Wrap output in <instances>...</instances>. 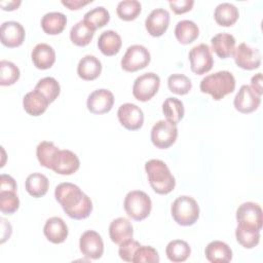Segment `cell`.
I'll return each mask as SVG.
<instances>
[{
	"mask_svg": "<svg viewBox=\"0 0 263 263\" xmlns=\"http://www.w3.org/2000/svg\"><path fill=\"white\" fill-rule=\"evenodd\" d=\"M54 197L64 212L72 219H85L92 212L91 199L73 183L59 184L54 190Z\"/></svg>",
	"mask_w": 263,
	"mask_h": 263,
	"instance_id": "cell-1",
	"label": "cell"
},
{
	"mask_svg": "<svg viewBox=\"0 0 263 263\" xmlns=\"http://www.w3.org/2000/svg\"><path fill=\"white\" fill-rule=\"evenodd\" d=\"M145 171L151 188L157 194H167L176 186V180L168 166L160 159H150L145 163Z\"/></svg>",
	"mask_w": 263,
	"mask_h": 263,
	"instance_id": "cell-2",
	"label": "cell"
},
{
	"mask_svg": "<svg viewBox=\"0 0 263 263\" xmlns=\"http://www.w3.org/2000/svg\"><path fill=\"white\" fill-rule=\"evenodd\" d=\"M200 91L209 93L215 101L223 99L235 89V78L229 71H218L203 77L199 84Z\"/></svg>",
	"mask_w": 263,
	"mask_h": 263,
	"instance_id": "cell-3",
	"label": "cell"
},
{
	"mask_svg": "<svg viewBox=\"0 0 263 263\" xmlns=\"http://www.w3.org/2000/svg\"><path fill=\"white\" fill-rule=\"evenodd\" d=\"M171 214L177 224L191 226L199 218V205L193 197L181 195L174 200L171 206Z\"/></svg>",
	"mask_w": 263,
	"mask_h": 263,
	"instance_id": "cell-4",
	"label": "cell"
},
{
	"mask_svg": "<svg viewBox=\"0 0 263 263\" xmlns=\"http://www.w3.org/2000/svg\"><path fill=\"white\" fill-rule=\"evenodd\" d=\"M123 208L129 218L136 221H142L149 216L152 202L149 195L144 191L133 190L125 195Z\"/></svg>",
	"mask_w": 263,
	"mask_h": 263,
	"instance_id": "cell-5",
	"label": "cell"
},
{
	"mask_svg": "<svg viewBox=\"0 0 263 263\" xmlns=\"http://www.w3.org/2000/svg\"><path fill=\"white\" fill-rule=\"evenodd\" d=\"M160 78L153 72H148L136 78L133 85V95L140 102L151 100L158 91Z\"/></svg>",
	"mask_w": 263,
	"mask_h": 263,
	"instance_id": "cell-6",
	"label": "cell"
},
{
	"mask_svg": "<svg viewBox=\"0 0 263 263\" xmlns=\"http://www.w3.org/2000/svg\"><path fill=\"white\" fill-rule=\"evenodd\" d=\"M150 60V52L145 46L141 44H134L126 49L120 64L124 71L137 72L147 67Z\"/></svg>",
	"mask_w": 263,
	"mask_h": 263,
	"instance_id": "cell-7",
	"label": "cell"
},
{
	"mask_svg": "<svg viewBox=\"0 0 263 263\" xmlns=\"http://www.w3.org/2000/svg\"><path fill=\"white\" fill-rule=\"evenodd\" d=\"M178 128L177 124H174L167 120L157 121L151 129V142L158 149H167L177 140Z\"/></svg>",
	"mask_w": 263,
	"mask_h": 263,
	"instance_id": "cell-8",
	"label": "cell"
},
{
	"mask_svg": "<svg viewBox=\"0 0 263 263\" xmlns=\"http://www.w3.org/2000/svg\"><path fill=\"white\" fill-rule=\"evenodd\" d=\"M188 59L190 62V69L197 75H202L209 72L214 65L211 48L205 43H200L192 47L189 51Z\"/></svg>",
	"mask_w": 263,
	"mask_h": 263,
	"instance_id": "cell-9",
	"label": "cell"
},
{
	"mask_svg": "<svg viewBox=\"0 0 263 263\" xmlns=\"http://www.w3.org/2000/svg\"><path fill=\"white\" fill-rule=\"evenodd\" d=\"M237 225L261 230L262 228V209L252 201L241 203L236 210Z\"/></svg>",
	"mask_w": 263,
	"mask_h": 263,
	"instance_id": "cell-10",
	"label": "cell"
},
{
	"mask_svg": "<svg viewBox=\"0 0 263 263\" xmlns=\"http://www.w3.org/2000/svg\"><path fill=\"white\" fill-rule=\"evenodd\" d=\"M79 249L84 257L98 260L104 253V242L97 231L86 230L80 236Z\"/></svg>",
	"mask_w": 263,
	"mask_h": 263,
	"instance_id": "cell-11",
	"label": "cell"
},
{
	"mask_svg": "<svg viewBox=\"0 0 263 263\" xmlns=\"http://www.w3.org/2000/svg\"><path fill=\"white\" fill-rule=\"evenodd\" d=\"M120 124L128 130H137L143 126L144 113L140 107L132 103L122 104L117 111Z\"/></svg>",
	"mask_w": 263,
	"mask_h": 263,
	"instance_id": "cell-12",
	"label": "cell"
},
{
	"mask_svg": "<svg viewBox=\"0 0 263 263\" xmlns=\"http://www.w3.org/2000/svg\"><path fill=\"white\" fill-rule=\"evenodd\" d=\"M232 55L235 64L245 70H254L261 65L260 51L243 42L235 47Z\"/></svg>",
	"mask_w": 263,
	"mask_h": 263,
	"instance_id": "cell-13",
	"label": "cell"
},
{
	"mask_svg": "<svg viewBox=\"0 0 263 263\" xmlns=\"http://www.w3.org/2000/svg\"><path fill=\"white\" fill-rule=\"evenodd\" d=\"M261 103V96L257 93L250 85L243 84L236 93L233 105L234 108L243 114L256 111Z\"/></svg>",
	"mask_w": 263,
	"mask_h": 263,
	"instance_id": "cell-14",
	"label": "cell"
},
{
	"mask_svg": "<svg viewBox=\"0 0 263 263\" xmlns=\"http://www.w3.org/2000/svg\"><path fill=\"white\" fill-rule=\"evenodd\" d=\"M114 105V96L109 89L100 88L93 90L87 97L86 106L90 113L105 114L108 113Z\"/></svg>",
	"mask_w": 263,
	"mask_h": 263,
	"instance_id": "cell-15",
	"label": "cell"
},
{
	"mask_svg": "<svg viewBox=\"0 0 263 263\" xmlns=\"http://www.w3.org/2000/svg\"><path fill=\"white\" fill-rule=\"evenodd\" d=\"M25 29L18 23L14 21L4 22L0 28L1 43L9 48H14L23 44L25 40Z\"/></svg>",
	"mask_w": 263,
	"mask_h": 263,
	"instance_id": "cell-16",
	"label": "cell"
},
{
	"mask_svg": "<svg viewBox=\"0 0 263 263\" xmlns=\"http://www.w3.org/2000/svg\"><path fill=\"white\" fill-rule=\"evenodd\" d=\"M170 24V13L164 8H155L145 20V27L147 32L153 37L163 35Z\"/></svg>",
	"mask_w": 263,
	"mask_h": 263,
	"instance_id": "cell-17",
	"label": "cell"
},
{
	"mask_svg": "<svg viewBox=\"0 0 263 263\" xmlns=\"http://www.w3.org/2000/svg\"><path fill=\"white\" fill-rule=\"evenodd\" d=\"M80 161L78 156L70 150H60L52 171L59 175L69 176L78 171Z\"/></svg>",
	"mask_w": 263,
	"mask_h": 263,
	"instance_id": "cell-18",
	"label": "cell"
},
{
	"mask_svg": "<svg viewBox=\"0 0 263 263\" xmlns=\"http://www.w3.org/2000/svg\"><path fill=\"white\" fill-rule=\"evenodd\" d=\"M43 233L52 243H62L68 237V226L60 217H51L46 220Z\"/></svg>",
	"mask_w": 263,
	"mask_h": 263,
	"instance_id": "cell-19",
	"label": "cell"
},
{
	"mask_svg": "<svg viewBox=\"0 0 263 263\" xmlns=\"http://www.w3.org/2000/svg\"><path fill=\"white\" fill-rule=\"evenodd\" d=\"M34 66L40 70H46L52 67L55 62L54 49L46 43H38L31 52Z\"/></svg>",
	"mask_w": 263,
	"mask_h": 263,
	"instance_id": "cell-20",
	"label": "cell"
},
{
	"mask_svg": "<svg viewBox=\"0 0 263 263\" xmlns=\"http://www.w3.org/2000/svg\"><path fill=\"white\" fill-rule=\"evenodd\" d=\"M133 235L134 228L128 219L119 217L110 223L109 236L114 243L120 245L121 242L133 238Z\"/></svg>",
	"mask_w": 263,
	"mask_h": 263,
	"instance_id": "cell-21",
	"label": "cell"
},
{
	"mask_svg": "<svg viewBox=\"0 0 263 263\" xmlns=\"http://www.w3.org/2000/svg\"><path fill=\"white\" fill-rule=\"evenodd\" d=\"M49 104L48 100L36 89L27 92L23 99V107L31 116H39L43 114Z\"/></svg>",
	"mask_w": 263,
	"mask_h": 263,
	"instance_id": "cell-22",
	"label": "cell"
},
{
	"mask_svg": "<svg viewBox=\"0 0 263 263\" xmlns=\"http://www.w3.org/2000/svg\"><path fill=\"white\" fill-rule=\"evenodd\" d=\"M122 45L121 37L113 30H107L101 33L98 38V47L106 57H112L119 52Z\"/></svg>",
	"mask_w": 263,
	"mask_h": 263,
	"instance_id": "cell-23",
	"label": "cell"
},
{
	"mask_svg": "<svg viewBox=\"0 0 263 263\" xmlns=\"http://www.w3.org/2000/svg\"><path fill=\"white\" fill-rule=\"evenodd\" d=\"M205 258L212 263H227L232 259L230 247L221 240L211 241L204 250Z\"/></svg>",
	"mask_w": 263,
	"mask_h": 263,
	"instance_id": "cell-24",
	"label": "cell"
},
{
	"mask_svg": "<svg viewBox=\"0 0 263 263\" xmlns=\"http://www.w3.org/2000/svg\"><path fill=\"white\" fill-rule=\"evenodd\" d=\"M102 72V64L95 55L86 54L78 63L77 74L78 76L86 81L97 79Z\"/></svg>",
	"mask_w": 263,
	"mask_h": 263,
	"instance_id": "cell-25",
	"label": "cell"
},
{
	"mask_svg": "<svg viewBox=\"0 0 263 263\" xmlns=\"http://www.w3.org/2000/svg\"><path fill=\"white\" fill-rule=\"evenodd\" d=\"M212 49L221 59L230 58L235 49V38L228 33H218L211 39Z\"/></svg>",
	"mask_w": 263,
	"mask_h": 263,
	"instance_id": "cell-26",
	"label": "cell"
},
{
	"mask_svg": "<svg viewBox=\"0 0 263 263\" xmlns=\"http://www.w3.org/2000/svg\"><path fill=\"white\" fill-rule=\"evenodd\" d=\"M239 12L235 5L229 2H223L217 5L214 11V18L221 27H230L238 20Z\"/></svg>",
	"mask_w": 263,
	"mask_h": 263,
	"instance_id": "cell-27",
	"label": "cell"
},
{
	"mask_svg": "<svg viewBox=\"0 0 263 263\" xmlns=\"http://www.w3.org/2000/svg\"><path fill=\"white\" fill-rule=\"evenodd\" d=\"M67 25V17L64 13L51 11L45 13L41 18V28L48 35H58L64 31Z\"/></svg>",
	"mask_w": 263,
	"mask_h": 263,
	"instance_id": "cell-28",
	"label": "cell"
},
{
	"mask_svg": "<svg viewBox=\"0 0 263 263\" xmlns=\"http://www.w3.org/2000/svg\"><path fill=\"white\" fill-rule=\"evenodd\" d=\"M49 186L47 177L41 173H33L29 175L25 182V188L27 192L35 197L39 198L46 194Z\"/></svg>",
	"mask_w": 263,
	"mask_h": 263,
	"instance_id": "cell-29",
	"label": "cell"
},
{
	"mask_svg": "<svg viewBox=\"0 0 263 263\" xmlns=\"http://www.w3.org/2000/svg\"><path fill=\"white\" fill-rule=\"evenodd\" d=\"M59 152L60 149L50 141H42L36 148V156L39 163L49 170H52Z\"/></svg>",
	"mask_w": 263,
	"mask_h": 263,
	"instance_id": "cell-30",
	"label": "cell"
},
{
	"mask_svg": "<svg viewBox=\"0 0 263 263\" xmlns=\"http://www.w3.org/2000/svg\"><path fill=\"white\" fill-rule=\"evenodd\" d=\"M95 32L96 31L82 20L71 28L70 39L73 44L83 47L91 42Z\"/></svg>",
	"mask_w": 263,
	"mask_h": 263,
	"instance_id": "cell-31",
	"label": "cell"
},
{
	"mask_svg": "<svg viewBox=\"0 0 263 263\" xmlns=\"http://www.w3.org/2000/svg\"><path fill=\"white\" fill-rule=\"evenodd\" d=\"M199 35L197 25L189 20H183L177 23L175 27V36L181 44L192 43Z\"/></svg>",
	"mask_w": 263,
	"mask_h": 263,
	"instance_id": "cell-32",
	"label": "cell"
},
{
	"mask_svg": "<svg viewBox=\"0 0 263 263\" xmlns=\"http://www.w3.org/2000/svg\"><path fill=\"white\" fill-rule=\"evenodd\" d=\"M191 249L189 245L182 239H174L170 241L165 248V254L172 262H184L190 256Z\"/></svg>",
	"mask_w": 263,
	"mask_h": 263,
	"instance_id": "cell-33",
	"label": "cell"
},
{
	"mask_svg": "<svg viewBox=\"0 0 263 263\" xmlns=\"http://www.w3.org/2000/svg\"><path fill=\"white\" fill-rule=\"evenodd\" d=\"M162 112L167 121L178 124L184 117V105L183 102L177 98L170 97L162 103Z\"/></svg>",
	"mask_w": 263,
	"mask_h": 263,
	"instance_id": "cell-34",
	"label": "cell"
},
{
	"mask_svg": "<svg viewBox=\"0 0 263 263\" xmlns=\"http://www.w3.org/2000/svg\"><path fill=\"white\" fill-rule=\"evenodd\" d=\"M235 237L241 247L253 249L258 246L260 241V230L237 225L235 229Z\"/></svg>",
	"mask_w": 263,
	"mask_h": 263,
	"instance_id": "cell-35",
	"label": "cell"
},
{
	"mask_svg": "<svg viewBox=\"0 0 263 263\" xmlns=\"http://www.w3.org/2000/svg\"><path fill=\"white\" fill-rule=\"evenodd\" d=\"M83 21L88 24L95 31L103 28L105 25H107L110 21V13L109 11L103 7V6H98L89 11H87L84 14Z\"/></svg>",
	"mask_w": 263,
	"mask_h": 263,
	"instance_id": "cell-36",
	"label": "cell"
},
{
	"mask_svg": "<svg viewBox=\"0 0 263 263\" xmlns=\"http://www.w3.org/2000/svg\"><path fill=\"white\" fill-rule=\"evenodd\" d=\"M142 6L137 0H123L117 4L116 13L119 18L129 22L134 21L141 13Z\"/></svg>",
	"mask_w": 263,
	"mask_h": 263,
	"instance_id": "cell-37",
	"label": "cell"
},
{
	"mask_svg": "<svg viewBox=\"0 0 263 263\" xmlns=\"http://www.w3.org/2000/svg\"><path fill=\"white\" fill-rule=\"evenodd\" d=\"M34 89L41 92L49 103H52L59 97L61 86L53 77H44L37 82Z\"/></svg>",
	"mask_w": 263,
	"mask_h": 263,
	"instance_id": "cell-38",
	"label": "cell"
},
{
	"mask_svg": "<svg viewBox=\"0 0 263 263\" xmlns=\"http://www.w3.org/2000/svg\"><path fill=\"white\" fill-rule=\"evenodd\" d=\"M20 69L12 62L2 60L0 62V85L8 86L14 84L20 78Z\"/></svg>",
	"mask_w": 263,
	"mask_h": 263,
	"instance_id": "cell-39",
	"label": "cell"
},
{
	"mask_svg": "<svg viewBox=\"0 0 263 263\" xmlns=\"http://www.w3.org/2000/svg\"><path fill=\"white\" fill-rule=\"evenodd\" d=\"M167 86L170 91L176 95H186L192 87L191 80L184 74H172L167 78Z\"/></svg>",
	"mask_w": 263,
	"mask_h": 263,
	"instance_id": "cell-40",
	"label": "cell"
},
{
	"mask_svg": "<svg viewBox=\"0 0 263 263\" xmlns=\"http://www.w3.org/2000/svg\"><path fill=\"white\" fill-rule=\"evenodd\" d=\"M20 206V199L15 191H0V210L3 214L12 215Z\"/></svg>",
	"mask_w": 263,
	"mask_h": 263,
	"instance_id": "cell-41",
	"label": "cell"
},
{
	"mask_svg": "<svg viewBox=\"0 0 263 263\" xmlns=\"http://www.w3.org/2000/svg\"><path fill=\"white\" fill-rule=\"evenodd\" d=\"M134 263H158L159 255L157 251L150 246H140L135 252Z\"/></svg>",
	"mask_w": 263,
	"mask_h": 263,
	"instance_id": "cell-42",
	"label": "cell"
},
{
	"mask_svg": "<svg viewBox=\"0 0 263 263\" xmlns=\"http://www.w3.org/2000/svg\"><path fill=\"white\" fill-rule=\"evenodd\" d=\"M140 242L137 240H134L133 238L127 239L119 245L118 254L119 257L125 261V262H133V258L135 255V252L140 247Z\"/></svg>",
	"mask_w": 263,
	"mask_h": 263,
	"instance_id": "cell-43",
	"label": "cell"
},
{
	"mask_svg": "<svg viewBox=\"0 0 263 263\" xmlns=\"http://www.w3.org/2000/svg\"><path fill=\"white\" fill-rule=\"evenodd\" d=\"M194 4L193 0H178V1H168L171 9L176 14H182L192 9Z\"/></svg>",
	"mask_w": 263,
	"mask_h": 263,
	"instance_id": "cell-44",
	"label": "cell"
},
{
	"mask_svg": "<svg viewBox=\"0 0 263 263\" xmlns=\"http://www.w3.org/2000/svg\"><path fill=\"white\" fill-rule=\"evenodd\" d=\"M16 183L14 179L6 174L0 176V191H15L16 192Z\"/></svg>",
	"mask_w": 263,
	"mask_h": 263,
	"instance_id": "cell-45",
	"label": "cell"
},
{
	"mask_svg": "<svg viewBox=\"0 0 263 263\" xmlns=\"http://www.w3.org/2000/svg\"><path fill=\"white\" fill-rule=\"evenodd\" d=\"M91 0H62V4L64 6H66L67 8H69L70 10H77L80 9L81 7L91 3Z\"/></svg>",
	"mask_w": 263,
	"mask_h": 263,
	"instance_id": "cell-46",
	"label": "cell"
},
{
	"mask_svg": "<svg viewBox=\"0 0 263 263\" xmlns=\"http://www.w3.org/2000/svg\"><path fill=\"white\" fill-rule=\"evenodd\" d=\"M1 221V243H4L7 239H9L12 233V227L8 221L4 218L0 219Z\"/></svg>",
	"mask_w": 263,
	"mask_h": 263,
	"instance_id": "cell-47",
	"label": "cell"
},
{
	"mask_svg": "<svg viewBox=\"0 0 263 263\" xmlns=\"http://www.w3.org/2000/svg\"><path fill=\"white\" fill-rule=\"evenodd\" d=\"M257 93H259L260 96L262 95V74L261 73H257L256 75H254L251 79V85H250Z\"/></svg>",
	"mask_w": 263,
	"mask_h": 263,
	"instance_id": "cell-48",
	"label": "cell"
},
{
	"mask_svg": "<svg viewBox=\"0 0 263 263\" xmlns=\"http://www.w3.org/2000/svg\"><path fill=\"white\" fill-rule=\"evenodd\" d=\"M22 1L21 0H11V1H0V6L3 10H14L17 9L18 6L21 5Z\"/></svg>",
	"mask_w": 263,
	"mask_h": 263,
	"instance_id": "cell-49",
	"label": "cell"
}]
</instances>
